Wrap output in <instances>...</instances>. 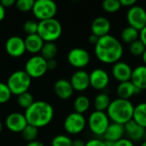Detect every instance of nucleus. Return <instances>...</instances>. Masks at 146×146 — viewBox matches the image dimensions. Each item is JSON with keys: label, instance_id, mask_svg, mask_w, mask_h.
Instances as JSON below:
<instances>
[{"label": "nucleus", "instance_id": "1", "mask_svg": "<svg viewBox=\"0 0 146 146\" xmlns=\"http://www.w3.org/2000/svg\"><path fill=\"white\" fill-rule=\"evenodd\" d=\"M96 57L103 63L115 64L123 56V47L119 39L108 34L99 38L94 48Z\"/></svg>", "mask_w": 146, "mask_h": 146}, {"label": "nucleus", "instance_id": "2", "mask_svg": "<svg viewBox=\"0 0 146 146\" xmlns=\"http://www.w3.org/2000/svg\"><path fill=\"white\" fill-rule=\"evenodd\" d=\"M24 115L27 124L39 128L50 123L54 117V109L47 102L34 101V103L26 110Z\"/></svg>", "mask_w": 146, "mask_h": 146}, {"label": "nucleus", "instance_id": "3", "mask_svg": "<svg viewBox=\"0 0 146 146\" xmlns=\"http://www.w3.org/2000/svg\"><path fill=\"white\" fill-rule=\"evenodd\" d=\"M133 110L134 106L130 100L116 98L111 101L106 114L112 122L125 125L133 120Z\"/></svg>", "mask_w": 146, "mask_h": 146}, {"label": "nucleus", "instance_id": "4", "mask_svg": "<svg viewBox=\"0 0 146 146\" xmlns=\"http://www.w3.org/2000/svg\"><path fill=\"white\" fill-rule=\"evenodd\" d=\"M62 33V24L55 18L38 22L37 34L44 40V42H54L61 37Z\"/></svg>", "mask_w": 146, "mask_h": 146}, {"label": "nucleus", "instance_id": "5", "mask_svg": "<svg viewBox=\"0 0 146 146\" xmlns=\"http://www.w3.org/2000/svg\"><path fill=\"white\" fill-rule=\"evenodd\" d=\"M31 81V77L24 70H18L9 75L6 84L12 94L19 96L28 92Z\"/></svg>", "mask_w": 146, "mask_h": 146}, {"label": "nucleus", "instance_id": "6", "mask_svg": "<svg viewBox=\"0 0 146 146\" xmlns=\"http://www.w3.org/2000/svg\"><path fill=\"white\" fill-rule=\"evenodd\" d=\"M32 11L33 15L41 21L54 18L57 11V6L52 0H37L34 2Z\"/></svg>", "mask_w": 146, "mask_h": 146}, {"label": "nucleus", "instance_id": "7", "mask_svg": "<svg viewBox=\"0 0 146 146\" xmlns=\"http://www.w3.org/2000/svg\"><path fill=\"white\" fill-rule=\"evenodd\" d=\"M87 123L91 132L93 134L97 136H104L110 124V120L106 112L95 110L90 115Z\"/></svg>", "mask_w": 146, "mask_h": 146}, {"label": "nucleus", "instance_id": "8", "mask_svg": "<svg viewBox=\"0 0 146 146\" xmlns=\"http://www.w3.org/2000/svg\"><path fill=\"white\" fill-rule=\"evenodd\" d=\"M24 71L31 77V79L40 78L48 71L47 61L40 55H34L26 62Z\"/></svg>", "mask_w": 146, "mask_h": 146}, {"label": "nucleus", "instance_id": "9", "mask_svg": "<svg viewBox=\"0 0 146 146\" xmlns=\"http://www.w3.org/2000/svg\"><path fill=\"white\" fill-rule=\"evenodd\" d=\"M86 120L85 116L81 114L73 112L69 114L64 121V129L65 131L72 135L80 133L86 127Z\"/></svg>", "mask_w": 146, "mask_h": 146}, {"label": "nucleus", "instance_id": "10", "mask_svg": "<svg viewBox=\"0 0 146 146\" xmlns=\"http://www.w3.org/2000/svg\"><path fill=\"white\" fill-rule=\"evenodd\" d=\"M127 21L129 27L140 31L146 26V10L139 5H134L128 9Z\"/></svg>", "mask_w": 146, "mask_h": 146}, {"label": "nucleus", "instance_id": "11", "mask_svg": "<svg viewBox=\"0 0 146 146\" xmlns=\"http://www.w3.org/2000/svg\"><path fill=\"white\" fill-rule=\"evenodd\" d=\"M67 59L68 63L74 68H83L89 64L91 56L86 50L76 47L69 50Z\"/></svg>", "mask_w": 146, "mask_h": 146}, {"label": "nucleus", "instance_id": "12", "mask_svg": "<svg viewBox=\"0 0 146 146\" xmlns=\"http://www.w3.org/2000/svg\"><path fill=\"white\" fill-rule=\"evenodd\" d=\"M90 86L98 91H103L106 89L110 84L109 74L102 68H95L89 74Z\"/></svg>", "mask_w": 146, "mask_h": 146}, {"label": "nucleus", "instance_id": "13", "mask_svg": "<svg viewBox=\"0 0 146 146\" xmlns=\"http://www.w3.org/2000/svg\"><path fill=\"white\" fill-rule=\"evenodd\" d=\"M5 50L12 57H20L26 52L24 39L19 36H12L6 40Z\"/></svg>", "mask_w": 146, "mask_h": 146}, {"label": "nucleus", "instance_id": "14", "mask_svg": "<svg viewBox=\"0 0 146 146\" xmlns=\"http://www.w3.org/2000/svg\"><path fill=\"white\" fill-rule=\"evenodd\" d=\"M5 125L12 133H21L27 127V121L24 114L14 112L7 116L5 120Z\"/></svg>", "mask_w": 146, "mask_h": 146}, {"label": "nucleus", "instance_id": "15", "mask_svg": "<svg viewBox=\"0 0 146 146\" xmlns=\"http://www.w3.org/2000/svg\"><path fill=\"white\" fill-rule=\"evenodd\" d=\"M111 73L115 80L121 83L131 80L133 68L128 63L122 61H119L116 63L113 64Z\"/></svg>", "mask_w": 146, "mask_h": 146}, {"label": "nucleus", "instance_id": "16", "mask_svg": "<svg viewBox=\"0 0 146 146\" xmlns=\"http://www.w3.org/2000/svg\"><path fill=\"white\" fill-rule=\"evenodd\" d=\"M70 83L73 86L74 91L84 92L90 86L89 74L82 69L75 71L70 79Z\"/></svg>", "mask_w": 146, "mask_h": 146}, {"label": "nucleus", "instance_id": "17", "mask_svg": "<svg viewBox=\"0 0 146 146\" xmlns=\"http://www.w3.org/2000/svg\"><path fill=\"white\" fill-rule=\"evenodd\" d=\"M126 138L132 142H138L144 139L145 135L146 129L137 124L133 120H131L124 125Z\"/></svg>", "mask_w": 146, "mask_h": 146}, {"label": "nucleus", "instance_id": "18", "mask_svg": "<svg viewBox=\"0 0 146 146\" xmlns=\"http://www.w3.org/2000/svg\"><path fill=\"white\" fill-rule=\"evenodd\" d=\"M110 27L111 24L108 18L98 16L92 21L91 29L92 34L98 36V38H102L110 33Z\"/></svg>", "mask_w": 146, "mask_h": 146}, {"label": "nucleus", "instance_id": "19", "mask_svg": "<svg viewBox=\"0 0 146 146\" xmlns=\"http://www.w3.org/2000/svg\"><path fill=\"white\" fill-rule=\"evenodd\" d=\"M125 136V127L124 125L110 122L106 132L104 134V139L105 141H110L115 143L120 139H123Z\"/></svg>", "mask_w": 146, "mask_h": 146}, {"label": "nucleus", "instance_id": "20", "mask_svg": "<svg viewBox=\"0 0 146 146\" xmlns=\"http://www.w3.org/2000/svg\"><path fill=\"white\" fill-rule=\"evenodd\" d=\"M54 92L61 99H68L73 96L74 89L69 80L65 79L58 80L54 85Z\"/></svg>", "mask_w": 146, "mask_h": 146}, {"label": "nucleus", "instance_id": "21", "mask_svg": "<svg viewBox=\"0 0 146 146\" xmlns=\"http://www.w3.org/2000/svg\"><path fill=\"white\" fill-rule=\"evenodd\" d=\"M130 81L140 92L146 90V66L140 65L133 68Z\"/></svg>", "mask_w": 146, "mask_h": 146}, {"label": "nucleus", "instance_id": "22", "mask_svg": "<svg viewBox=\"0 0 146 146\" xmlns=\"http://www.w3.org/2000/svg\"><path fill=\"white\" fill-rule=\"evenodd\" d=\"M139 92L140 91L131 81L119 83L116 88V94L118 96V98H121V99L129 100L132 97H133L134 95Z\"/></svg>", "mask_w": 146, "mask_h": 146}, {"label": "nucleus", "instance_id": "23", "mask_svg": "<svg viewBox=\"0 0 146 146\" xmlns=\"http://www.w3.org/2000/svg\"><path fill=\"white\" fill-rule=\"evenodd\" d=\"M24 42L26 46V51H28L32 54H37L40 52L44 44V40L37 33L27 35L24 39Z\"/></svg>", "mask_w": 146, "mask_h": 146}, {"label": "nucleus", "instance_id": "24", "mask_svg": "<svg viewBox=\"0 0 146 146\" xmlns=\"http://www.w3.org/2000/svg\"><path fill=\"white\" fill-rule=\"evenodd\" d=\"M133 120L146 129V103L143 102L134 106Z\"/></svg>", "mask_w": 146, "mask_h": 146}, {"label": "nucleus", "instance_id": "25", "mask_svg": "<svg viewBox=\"0 0 146 146\" xmlns=\"http://www.w3.org/2000/svg\"><path fill=\"white\" fill-rule=\"evenodd\" d=\"M110 103H111V100L108 94L104 93V92L99 93L96 96V98L94 99L95 110L105 112L108 110Z\"/></svg>", "mask_w": 146, "mask_h": 146}, {"label": "nucleus", "instance_id": "26", "mask_svg": "<svg viewBox=\"0 0 146 146\" xmlns=\"http://www.w3.org/2000/svg\"><path fill=\"white\" fill-rule=\"evenodd\" d=\"M121 38L124 43L130 44L139 38V31L128 26L121 31Z\"/></svg>", "mask_w": 146, "mask_h": 146}, {"label": "nucleus", "instance_id": "27", "mask_svg": "<svg viewBox=\"0 0 146 146\" xmlns=\"http://www.w3.org/2000/svg\"><path fill=\"white\" fill-rule=\"evenodd\" d=\"M40 53V56L46 61L55 59L57 54V46L54 42H44Z\"/></svg>", "mask_w": 146, "mask_h": 146}, {"label": "nucleus", "instance_id": "28", "mask_svg": "<svg viewBox=\"0 0 146 146\" xmlns=\"http://www.w3.org/2000/svg\"><path fill=\"white\" fill-rule=\"evenodd\" d=\"M90 100L86 96H79L75 98L74 102V112L83 115L85 112H86L90 108Z\"/></svg>", "mask_w": 146, "mask_h": 146}, {"label": "nucleus", "instance_id": "29", "mask_svg": "<svg viewBox=\"0 0 146 146\" xmlns=\"http://www.w3.org/2000/svg\"><path fill=\"white\" fill-rule=\"evenodd\" d=\"M145 50V45L139 38L129 44V52L133 56H142Z\"/></svg>", "mask_w": 146, "mask_h": 146}, {"label": "nucleus", "instance_id": "30", "mask_svg": "<svg viewBox=\"0 0 146 146\" xmlns=\"http://www.w3.org/2000/svg\"><path fill=\"white\" fill-rule=\"evenodd\" d=\"M38 128L33 127V126H32V125H29V124H27V127L21 132L23 139L26 141H27L28 143L35 141L36 138L38 137Z\"/></svg>", "mask_w": 146, "mask_h": 146}, {"label": "nucleus", "instance_id": "31", "mask_svg": "<svg viewBox=\"0 0 146 146\" xmlns=\"http://www.w3.org/2000/svg\"><path fill=\"white\" fill-rule=\"evenodd\" d=\"M17 103L20 107L27 110L34 103V99L33 95L30 92H27L17 96Z\"/></svg>", "mask_w": 146, "mask_h": 146}, {"label": "nucleus", "instance_id": "32", "mask_svg": "<svg viewBox=\"0 0 146 146\" xmlns=\"http://www.w3.org/2000/svg\"><path fill=\"white\" fill-rule=\"evenodd\" d=\"M102 7L107 13H115L121 8L119 0H104L102 3Z\"/></svg>", "mask_w": 146, "mask_h": 146}, {"label": "nucleus", "instance_id": "33", "mask_svg": "<svg viewBox=\"0 0 146 146\" xmlns=\"http://www.w3.org/2000/svg\"><path fill=\"white\" fill-rule=\"evenodd\" d=\"M11 92L6 83L0 82V104L7 103L11 98Z\"/></svg>", "mask_w": 146, "mask_h": 146}, {"label": "nucleus", "instance_id": "34", "mask_svg": "<svg viewBox=\"0 0 146 146\" xmlns=\"http://www.w3.org/2000/svg\"><path fill=\"white\" fill-rule=\"evenodd\" d=\"M72 142L71 139L66 135H57L52 139L51 146H72Z\"/></svg>", "mask_w": 146, "mask_h": 146}, {"label": "nucleus", "instance_id": "35", "mask_svg": "<svg viewBox=\"0 0 146 146\" xmlns=\"http://www.w3.org/2000/svg\"><path fill=\"white\" fill-rule=\"evenodd\" d=\"M33 0H18L15 2V6L18 10L21 12H27L33 9V4H34Z\"/></svg>", "mask_w": 146, "mask_h": 146}, {"label": "nucleus", "instance_id": "36", "mask_svg": "<svg viewBox=\"0 0 146 146\" xmlns=\"http://www.w3.org/2000/svg\"><path fill=\"white\" fill-rule=\"evenodd\" d=\"M38 22L33 20H28L24 23L23 29L27 35H32V34H36L38 33Z\"/></svg>", "mask_w": 146, "mask_h": 146}, {"label": "nucleus", "instance_id": "37", "mask_svg": "<svg viewBox=\"0 0 146 146\" xmlns=\"http://www.w3.org/2000/svg\"><path fill=\"white\" fill-rule=\"evenodd\" d=\"M113 146H134V144H133V142H132L128 139L123 138V139H120L119 141L114 143Z\"/></svg>", "mask_w": 146, "mask_h": 146}, {"label": "nucleus", "instance_id": "38", "mask_svg": "<svg viewBox=\"0 0 146 146\" xmlns=\"http://www.w3.org/2000/svg\"><path fill=\"white\" fill-rule=\"evenodd\" d=\"M86 146H105L104 141L99 139H92L86 143Z\"/></svg>", "mask_w": 146, "mask_h": 146}, {"label": "nucleus", "instance_id": "39", "mask_svg": "<svg viewBox=\"0 0 146 146\" xmlns=\"http://www.w3.org/2000/svg\"><path fill=\"white\" fill-rule=\"evenodd\" d=\"M121 6V7H127L131 8L134 5H136V1L135 0H119Z\"/></svg>", "mask_w": 146, "mask_h": 146}, {"label": "nucleus", "instance_id": "40", "mask_svg": "<svg viewBox=\"0 0 146 146\" xmlns=\"http://www.w3.org/2000/svg\"><path fill=\"white\" fill-rule=\"evenodd\" d=\"M57 68V62L55 59L47 61V68L48 70H54Z\"/></svg>", "mask_w": 146, "mask_h": 146}, {"label": "nucleus", "instance_id": "41", "mask_svg": "<svg viewBox=\"0 0 146 146\" xmlns=\"http://www.w3.org/2000/svg\"><path fill=\"white\" fill-rule=\"evenodd\" d=\"M0 3L4 9H6V8H9L12 5L15 4V0H1Z\"/></svg>", "mask_w": 146, "mask_h": 146}, {"label": "nucleus", "instance_id": "42", "mask_svg": "<svg viewBox=\"0 0 146 146\" xmlns=\"http://www.w3.org/2000/svg\"><path fill=\"white\" fill-rule=\"evenodd\" d=\"M139 39L143 42L146 47V26L139 31Z\"/></svg>", "mask_w": 146, "mask_h": 146}, {"label": "nucleus", "instance_id": "43", "mask_svg": "<svg viewBox=\"0 0 146 146\" xmlns=\"http://www.w3.org/2000/svg\"><path fill=\"white\" fill-rule=\"evenodd\" d=\"M98 39H99V38H98V36H96V35L92 34H92L89 36V38H88L89 42H90L92 44H94V45H96V44L98 43Z\"/></svg>", "mask_w": 146, "mask_h": 146}, {"label": "nucleus", "instance_id": "44", "mask_svg": "<svg viewBox=\"0 0 146 146\" xmlns=\"http://www.w3.org/2000/svg\"><path fill=\"white\" fill-rule=\"evenodd\" d=\"M72 146H86V143L81 139H75L72 142Z\"/></svg>", "mask_w": 146, "mask_h": 146}, {"label": "nucleus", "instance_id": "45", "mask_svg": "<svg viewBox=\"0 0 146 146\" xmlns=\"http://www.w3.org/2000/svg\"><path fill=\"white\" fill-rule=\"evenodd\" d=\"M4 17H5V9L0 3V22L4 19Z\"/></svg>", "mask_w": 146, "mask_h": 146}, {"label": "nucleus", "instance_id": "46", "mask_svg": "<svg viewBox=\"0 0 146 146\" xmlns=\"http://www.w3.org/2000/svg\"><path fill=\"white\" fill-rule=\"evenodd\" d=\"M26 146H44V144L43 143H41V142H39V141H37V140H35V141H33V142H29L27 145Z\"/></svg>", "mask_w": 146, "mask_h": 146}, {"label": "nucleus", "instance_id": "47", "mask_svg": "<svg viewBox=\"0 0 146 146\" xmlns=\"http://www.w3.org/2000/svg\"><path fill=\"white\" fill-rule=\"evenodd\" d=\"M141 57H142V60H143L144 65L146 66V50H145V51L144 52V54H143V56H142Z\"/></svg>", "mask_w": 146, "mask_h": 146}, {"label": "nucleus", "instance_id": "48", "mask_svg": "<svg viewBox=\"0 0 146 146\" xmlns=\"http://www.w3.org/2000/svg\"><path fill=\"white\" fill-rule=\"evenodd\" d=\"M140 146H146V140H145V141L140 145Z\"/></svg>", "mask_w": 146, "mask_h": 146}, {"label": "nucleus", "instance_id": "49", "mask_svg": "<svg viewBox=\"0 0 146 146\" xmlns=\"http://www.w3.org/2000/svg\"><path fill=\"white\" fill-rule=\"evenodd\" d=\"M2 129H3V125H2V122L0 121V133L2 132Z\"/></svg>", "mask_w": 146, "mask_h": 146}]
</instances>
